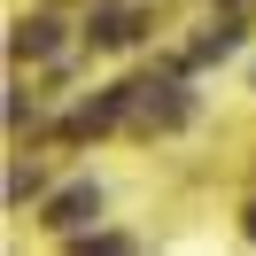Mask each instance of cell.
<instances>
[{"label": "cell", "mask_w": 256, "mask_h": 256, "mask_svg": "<svg viewBox=\"0 0 256 256\" xmlns=\"http://www.w3.org/2000/svg\"><path fill=\"white\" fill-rule=\"evenodd\" d=\"M124 116H132L140 132H178V124L194 116V101L178 94L171 78H140V86H124Z\"/></svg>", "instance_id": "6da1fadb"}, {"label": "cell", "mask_w": 256, "mask_h": 256, "mask_svg": "<svg viewBox=\"0 0 256 256\" xmlns=\"http://www.w3.org/2000/svg\"><path fill=\"white\" fill-rule=\"evenodd\" d=\"M94 210H101V194H94V186H62V194L47 202V225H54V233H78Z\"/></svg>", "instance_id": "7a4b0ae2"}, {"label": "cell", "mask_w": 256, "mask_h": 256, "mask_svg": "<svg viewBox=\"0 0 256 256\" xmlns=\"http://www.w3.org/2000/svg\"><path fill=\"white\" fill-rule=\"evenodd\" d=\"M140 39V16L132 8H109V16H94V47H132Z\"/></svg>", "instance_id": "3957f363"}, {"label": "cell", "mask_w": 256, "mask_h": 256, "mask_svg": "<svg viewBox=\"0 0 256 256\" xmlns=\"http://www.w3.org/2000/svg\"><path fill=\"white\" fill-rule=\"evenodd\" d=\"M54 47H62V24H54V16L16 24V54H54Z\"/></svg>", "instance_id": "277c9868"}, {"label": "cell", "mask_w": 256, "mask_h": 256, "mask_svg": "<svg viewBox=\"0 0 256 256\" xmlns=\"http://www.w3.org/2000/svg\"><path fill=\"white\" fill-rule=\"evenodd\" d=\"M233 47H240V24H210V32L194 39V54H186V62H218V54H233Z\"/></svg>", "instance_id": "5b68a950"}, {"label": "cell", "mask_w": 256, "mask_h": 256, "mask_svg": "<svg viewBox=\"0 0 256 256\" xmlns=\"http://www.w3.org/2000/svg\"><path fill=\"white\" fill-rule=\"evenodd\" d=\"M248 233H256V210H248Z\"/></svg>", "instance_id": "8992f818"}]
</instances>
